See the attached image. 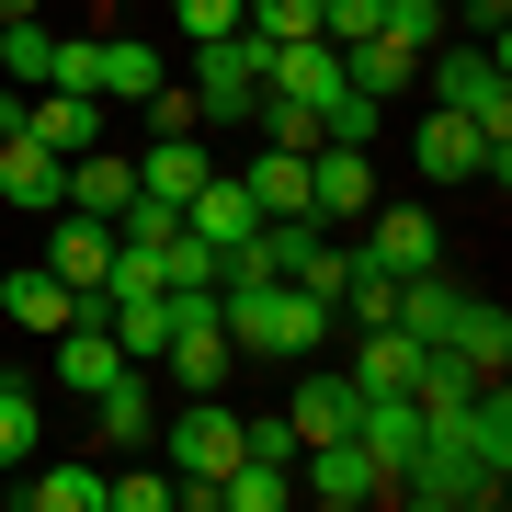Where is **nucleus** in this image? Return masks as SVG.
<instances>
[{
    "mask_svg": "<svg viewBox=\"0 0 512 512\" xmlns=\"http://www.w3.org/2000/svg\"><path fill=\"white\" fill-rule=\"evenodd\" d=\"M501 490H512V478H490V467L467 456L456 421H433V433H421V456L387 478L376 501H421V512H501Z\"/></svg>",
    "mask_w": 512,
    "mask_h": 512,
    "instance_id": "f257e3e1",
    "label": "nucleus"
},
{
    "mask_svg": "<svg viewBox=\"0 0 512 512\" xmlns=\"http://www.w3.org/2000/svg\"><path fill=\"white\" fill-rule=\"evenodd\" d=\"M262 57H274V46H262L251 23L194 46V103H205V126H251V103H262Z\"/></svg>",
    "mask_w": 512,
    "mask_h": 512,
    "instance_id": "f03ea898",
    "label": "nucleus"
},
{
    "mask_svg": "<svg viewBox=\"0 0 512 512\" xmlns=\"http://www.w3.org/2000/svg\"><path fill=\"white\" fill-rule=\"evenodd\" d=\"M160 456H171V478H228L239 467V410L228 399H183L160 421Z\"/></svg>",
    "mask_w": 512,
    "mask_h": 512,
    "instance_id": "7ed1b4c3",
    "label": "nucleus"
},
{
    "mask_svg": "<svg viewBox=\"0 0 512 512\" xmlns=\"http://www.w3.org/2000/svg\"><path fill=\"white\" fill-rule=\"evenodd\" d=\"M308 217L319 228H365L376 217V160H365V148H308Z\"/></svg>",
    "mask_w": 512,
    "mask_h": 512,
    "instance_id": "20e7f679",
    "label": "nucleus"
},
{
    "mask_svg": "<svg viewBox=\"0 0 512 512\" xmlns=\"http://www.w3.org/2000/svg\"><path fill=\"white\" fill-rule=\"evenodd\" d=\"M160 80H171V57L148 46V35H92V103L103 114H137Z\"/></svg>",
    "mask_w": 512,
    "mask_h": 512,
    "instance_id": "39448f33",
    "label": "nucleus"
},
{
    "mask_svg": "<svg viewBox=\"0 0 512 512\" xmlns=\"http://www.w3.org/2000/svg\"><path fill=\"white\" fill-rule=\"evenodd\" d=\"M410 160H421V183H478V171H490V137H478V114L433 103L410 126Z\"/></svg>",
    "mask_w": 512,
    "mask_h": 512,
    "instance_id": "423d86ee",
    "label": "nucleus"
},
{
    "mask_svg": "<svg viewBox=\"0 0 512 512\" xmlns=\"http://www.w3.org/2000/svg\"><path fill=\"white\" fill-rule=\"evenodd\" d=\"M296 501H319V512H353V501H376V456L353 433H330V444H296Z\"/></svg>",
    "mask_w": 512,
    "mask_h": 512,
    "instance_id": "0eeeda50",
    "label": "nucleus"
},
{
    "mask_svg": "<svg viewBox=\"0 0 512 512\" xmlns=\"http://www.w3.org/2000/svg\"><path fill=\"white\" fill-rule=\"evenodd\" d=\"M183 228L205 239V251H239V239L262 228V205H251V183H239V171H205V183L183 194Z\"/></svg>",
    "mask_w": 512,
    "mask_h": 512,
    "instance_id": "6e6552de",
    "label": "nucleus"
},
{
    "mask_svg": "<svg viewBox=\"0 0 512 512\" xmlns=\"http://www.w3.org/2000/svg\"><path fill=\"white\" fill-rule=\"evenodd\" d=\"M421 433H433V421H421V399H410V387H399V399H365V410H353V444L376 456V490L421 456Z\"/></svg>",
    "mask_w": 512,
    "mask_h": 512,
    "instance_id": "1a4fd4ad",
    "label": "nucleus"
},
{
    "mask_svg": "<svg viewBox=\"0 0 512 512\" xmlns=\"http://www.w3.org/2000/svg\"><path fill=\"white\" fill-rule=\"evenodd\" d=\"M0 205H23V217H57L69 205V160L35 137H0Z\"/></svg>",
    "mask_w": 512,
    "mask_h": 512,
    "instance_id": "9d476101",
    "label": "nucleus"
},
{
    "mask_svg": "<svg viewBox=\"0 0 512 512\" xmlns=\"http://www.w3.org/2000/svg\"><path fill=\"white\" fill-rule=\"evenodd\" d=\"M103 262H114V217L57 205V217H46V274H57V285H103Z\"/></svg>",
    "mask_w": 512,
    "mask_h": 512,
    "instance_id": "9b49d317",
    "label": "nucleus"
},
{
    "mask_svg": "<svg viewBox=\"0 0 512 512\" xmlns=\"http://www.w3.org/2000/svg\"><path fill=\"white\" fill-rule=\"evenodd\" d=\"M0 319H12V330H35V342H57V330L80 319V285H57L46 262H23V274H0Z\"/></svg>",
    "mask_w": 512,
    "mask_h": 512,
    "instance_id": "f8f14e48",
    "label": "nucleus"
},
{
    "mask_svg": "<svg viewBox=\"0 0 512 512\" xmlns=\"http://www.w3.org/2000/svg\"><path fill=\"white\" fill-rule=\"evenodd\" d=\"M365 251L387 262V274H433V262H444V239H433V217H421V205H387V194H376Z\"/></svg>",
    "mask_w": 512,
    "mask_h": 512,
    "instance_id": "ddd939ff",
    "label": "nucleus"
},
{
    "mask_svg": "<svg viewBox=\"0 0 512 512\" xmlns=\"http://www.w3.org/2000/svg\"><path fill=\"white\" fill-rule=\"evenodd\" d=\"M23 137L57 148V160H80V148H103V103H92V92H57V80H46L35 114H23Z\"/></svg>",
    "mask_w": 512,
    "mask_h": 512,
    "instance_id": "4468645a",
    "label": "nucleus"
},
{
    "mask_svg": "<svg viewBox=\"0 0 512 512\" xmlns=\"http://www.w3.org/2000/svg\"><path fill=\"white\" fill-rule=\"evenodd\" d=\"M444 421H456V444H467L490 478H512V387H501V376H478V399L444 410Z\"/></svg>",
    "mask_w": 512,
    "mask_h": 512,
    "instance_id": "2eb2a0df",
    "label": "nucleus"
},
{
    "mask_svg": "<svg viewBox=\"0 0 512 512\" xmlns=\"http://www.w3.org/2000/svg\"><path fill=\"white\" fill-rule=\"evenodd\" d=\"M69 205L80 217H126L137 205V148H80L69 160Z\"/></svg>",
    "mask_w": 512,
    "mask_h": 512,
    "instance_id": "dca6fc26",
    "label": "nucleus"
},
{
    "mask_svg": "<svg viewBox=\"0 0 512 512\" xmlns=\"http://www.w3.org/2000/svg\"><path fill=\"white\" fill-rule=\"evenodd\" d=\"M46 353H57V387H92V399H103L114 376H126V342H114L103 319H69V330H57Z\"/></svg>",
    "mask_w": 512,
    "mask_h": 512,
    "instance_id": "f3484780",
    "label": "nucleus"
},
{
    "mask_svg": "<svg viewBox=\"0 0 512 512\" xmlns=\"http://www.w3.org/2000/svg\"><path fill=\"white\" fill-rule=\"evenodd\" d=\"M205 171H217V160H205V126H194V137H137V194L183 205V194L205 183Z\"/></svg>",
    "mask_w": 512,
    "mask_h": 512,
    "instance_id": "a211bd4d",
    "label": "nucleus"
},
{
    "mask_svg": "<svg viewBox=\"0 0 512 512\" xmlns=\"http://www.w3.org/2000/svg\"><path fill=\"white\" fill-rule=\"evenodd\" d=\"M160 365H171V387H194V399H217L239 353H228V330H217V319H183V330H171V353H160Z\"/></svg>",
    "mask_w": 512,
    "mask_h": 512,
    "instance_id": "6ab92c4d",
    "label": "nucleus"
},
{
    "mask_svg": "<svg viewBox=\"0 0 512 512\" xmlns=\"http://www.w3.org/2000/svg\"><path fill=\"white\" fill-rule=\"evenodd\" d=\"M342 80H353L365 103H387V114H399V92L421 80V57H410L399 35H365V46H342Z\"/></svg>",
    "mask_w": 512,
    "mask_h": 512,
    "instance_id": "aec40b11",
    "label": "nucleus"
},
{
    "mask_svg": "<svg viewBox=\"0 0 512 512\" xmlns=\"http://www.w3.org/2000/svg\"><path fill=\"white\" fill-rule=\"evenodd\" d=\"M444 342H456L467 365L512 376V308H501V296H456V319H444Z\"/></svg>",
    "mask_w": 512,
    "mask_h": 512,
    "instance_id": "412c9836",
    "label": "nucleus"
},
{
    "mask_svg": "<svg viewBox=\"0 0 512 512\" xmlns=\"http://www.w3.org/2000/svg\"><path fill=\"white\" fill-rule=\"evenodd\" d=\"M12 501L23 512H103V467H35V456H23Z\"/></svg>",
    "mask_w": 512,
    "mask_h": 512,
    "instance_id": "4be33fe9",
    "label": "nucleus"
},
{
    "mask_svg": "<svg viewBox=\"0 0 512 512\" xmlns=\"http://www.w3.org/2000/svg\"><path fill=\"white\" fill-rule=\"evenodd\" d=\"M239 183H251L262 217H308V148H251V171H239Z\"/></svg>",
    "mask_w": 512,
    "mask_h": 512,
    "instance_id": "5701e85b",
    "label": "nucleus"
},
{
    "mask_svg": "<svg viewBox=\"0 0 512 512\" xmlns=\"http://www.w3.org/2000/svg\"><path fill=\"white\" fill-rule=\"evenodd\" d=\"M353 410H365V387H353V376H308V387H296V444H330V433H353Z\"/></svg>",
    "mask_w": 512,
    "mask_h": 512,
    "instance_id": "b1692460",
    "label": "nucleus"
},
{
    "mask_svg": "<svg viewBox=\"0 0 512 512\" xmlns=\"http://www.w3.org/2000/svg\"><path fill=\"white\" fill-rule=\"evenodd\" d=\"M92 410H103V444H126V456H137V444H160V399H148V387H137V365L114 376V387H103Z\"/></svg>",
    "mask_w": 512,
    "mask_h": 512,
    "instance_id": "393cba45",
    "label": "nucleus"
},
{
    "mask_svg": "<svg viewBox=\"0 0 512 512\" xmlns=\"http://www.w3.org/2000/svg\"><path fill=\"white\" fill-rule=\"evenodd\" d=\"M296 501V467H262V456H239L217 478V512H285Z\"/></svg>",
    "mask_w": 512,
    "mask_h": 512,
    "instance_id": "a878e982",
    "label": "nucleus"
},
{
    "mask_svg": "<svg viewBox=\"0 0 512 512\" xmlns=\"http://www.w3.org/2000/svg\"><path fill=\"white\" fill-rule=\"evenodd\" d=\"M376 35H399L410 57H433L444 35H456V12H444V0H387V12H376Z\"/></svg>",
    "mask_w": 512,
    "mask_h": 512,
    "instance_id": "bb28decb",
    "label": "nucleus"
},
{
    "mask_svg": "<svg viewBox=\"0 0 512 512\" xmlns=\"http://www.w3.org/2000/svg\"><path fill=\"white\" fill-rule=\"evenodd\" d=\"M46 57H57V35H46V23H0V80L46 92Z\"/></svg>",
    "mask_w": 512,
    "mask_h": 512,
    "instance_id": "cd10ccee",
    "label": "nucleus"
},
{
    "mask_svg": "<svg viewBox=\"0 0 512 512\" xmlns=\"http://www.w3.org/2000/svg\"><path fill=\"white\" fill-rule=\"evenodd\" d=\"M205 126V103H194V80H160V92L137 103V137H194Z\"/></svg>",
    "mask_w": 512,
    "mask_h": 512,
    "instance_id": "c85d7f7f",
    "label": "nucleus"
},
{
    "mask_svg": "<svg viewBox=\"0 0 512 512\" xmlns=\"http://www.w3.org/2000/svg\"><path fill=\"white\" fill-rule=\"evenodd\" d=\"M35 456V376H0V467Z\"/></svg>",
    "mask_w": 512,
    "mask_h": 512,
    "instance_id": "c756f323",
    "label": "nucleus"
},
{
    "mask_svg": "<svg viewBox=\"0 0 512 512\" xmlns=\"http://www.w3.org/2000/svg\"><path fill=\"white\" fill-rule=\"evenodd\" d=\"M251 126H262V148H319V114H308V103H285V92H262V103H251Z\"/></svg>",
    "mask_w": 512,
    "mask_h": 512,
    "instance_id": "7c9ffc66",
    "label": "nucleus"
},
{
    "mask_svg": "<svg viewBox=\"0 0 512 512\" xmlns=\"http://www.w3.org/2000/svg\"><path fill=\"white\" fill-rule=\"evenodd\" d=\"M251 35H262V46H296V35H319V0H251Z\"/></svg>",
    "mask_w": 512,
    "mask_h": 512,
    "instance_id": "2f4dec72",
    "label": "nucleus"
},
{
    "mask_svg": "<svg viewBox=\"0 0 512 512\" xmlns=\"http://www.w3.org/2000/svg\"><path fill=\"white\" fill-rule=\"evenodd\" d=\"M387 0H319V46H365Z\"/></svg>",
    "mask_w": 512,
    "mask_h": 512,
    "instance_id": "473e14b6",
    "label": "nucleus"
},
{
    "mask_svg": "<svg viewBox=\"0 0 512 512\" xmlns=\"http://www.w3.org/2000/svg\"><path fill=\"white\" fill-rule=\"evenodd\" d=\"M171 23L205 46V35H239V23H251V0H171Z\"/></svg>",
    "mask_w": 512,
    "mask_h": 512,
    "instance_id": "72a5a7b5",
    "label": "nucleus"
},
{
    "mask_svg": "<svg viewBox=\"0 0 512 512\" xmlns=\"http://www.w3.org/2000/svg\"><path fill=\"white\" fill-rule=\"evenodd\" d=\"M23 114H35V92H23V80H0V137H23Z\"/></svg>",
    "mask_w": 512,
    "mask_h": 512,
    "instance_id": "f704fd0d",
    "label": "nucleus"
},
{
    "mask_svg": "<svg viewBox=\"0 0 512 512\" xmlns=\"http://www.w3.org/2000/svg\"><path fill=\"white\" fill-rule=\"evenodd\" d=\"M0 23H46V0H0Z\"/></svg>",
    "mask_w": 512,
    "mask_h": 512,
    "instance_id": "c9c22d12",
    "label": "nucleus"
}]
</instances>
